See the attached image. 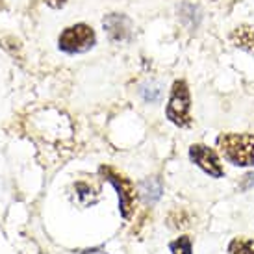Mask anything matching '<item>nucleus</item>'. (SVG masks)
<instances>
[{
    "mask_svg": "<svg viewBox=\"0 0 254 254\" xmlns=\"http://www.w3.org/2000/svg\"><path fill=\"white\" fill-rule=\"evenodd\" d=\"M217 145L226 162L236 167H254V135L253 134H221Z\"/></svg>",
    "mask_w": 254,
    "mask_h": 254,
    "instance_id": "nucleus-1",
    "label": "nucleus"
},
{
    "mask_svg": "<svg viewBox=\"0 0 254 254\" xmlns=\"http://www.w3.org/2000/svg\"><path fill=\"white\" fill-rule=\"evenodd\" d=\"M191 95L190 87L186 80H175V84L171 87L169 102H167V119L180 128H186L191 125Z\"/></svg>",
    "mask_w": 254,
    "mask_h": 254,
    "instance_id": "nucleus-2",
    "label": "nucleus"
},
{
    "mask_svg": "<svg viewBox=\"0 0 254 254\" xmlns=\"http://www.w3.org/2000/svg\"><path fill=\"white\" fill-rule=\"evenodd\" d=\"M95 41H97L95 30L84 22H80V24L69 26L62 32V36L58 39V47L67 54H82V52L93 49Z\"/></svg>",
    "mask_w": 254,
    "mask_h": 254,
    "instance_id": "nucleus-3",
    "label": "nucleus"
},
{
    "mask_svg": "<svg viewBox=\"0 0 254 254\" xmlns=\"http://www.w3.org/2000/svg\"><path fill=\"white\" fill-rule=\"evenodd\" d=\"M100 175H104L108 182L112 184L117 195H119V210L121 215L125 219H130V213H132V206H134L135 200V190H134V184L130 182L128 178H125L123 175L115 173L110 167H100Z\"/></svg>",
    "mask_w": 254,
    "mask_h": 254,
    "instance_id": "nucleus-4",
    "label": "nucleus"
},
{
    "mask_svg": "<svg viewBox=\"0 0 254 254\" xmlns=\"http://www.w3.org/2000/svg\"><path fill=\"white\" fill-rule=\"evenodd\" d=\"M190 160L198 169H202L206 175L213 178H221L225 175V169L221 165L217 152L213 148L206 147V145H191L190 147Z\"/></svg>",
    "mask_w": 254,
    "mask_h": 254,
    "instance_id": "nucleus-5",
    "label": "nucleus"
},
{
    "mask_svg": "<svg viewBox=\"0 0 254 254\" xmlns=\"http://www.w3.org/2000/svg\"><path fill=\"white\" fill-rule=\"evenodd\" d=\"M102 26L106 30L110 41L121 43L130 37V19L123 13H110L104 17Z\"/></svg>",
    "mask_w": 254,
    "mask_h": 254,
    "instance_id": "nucleus-6",
    "label": "nucleus"
},
{
    "mask_svg": "<svg viewBox=\"0 0 254 254\" xmlns=\"http://www.w3.org/2000/svg\"><path fill=\"white\" fill-rule=\"evenodd\" d=\"M230 41L236 49L254 54V30L249 24H241L238 28H234L232 34H230Z\"/></svg>",
    "mask_w": 254,
    "mask_h": 254,
    "instance_id": "nucleus-7",
    "label": "nucleus"
},
{
    "mask_svg": "<svg viewBox=\"0 0 254 254\" xmlns=\"http://www.w3.org/2000/svg\"><path fill=\"white\" fill-rule=\"evenodd\" d=\"M139 193H141V198L147 202V204H154L160 200L163 193V184L160 178H145L141 184H139Z\"/></svg>",
    "mask_w": 254,
    "mask_h": 254,
    "instance_id": "nucleus-8",
    "label": "nucleus"
},
{
    "mask_svg": "<svg viewBox=\"0 0 254 254\" xmlns=\"http://www.w3.org/2000/svg\"><path fill=\"white\" fill-rule=\"evenodd\" d=\"M228 254H254V241L249 238H234L228 245Z\"/></svg>",
    "mask_w": 254,
    "mask_h": 254,
    "instance_id": "nucleus-9",
    "label": "nucleus"
},
{
    "mask_svg": "<svg viewBox=\"0 0 254 254\" xmlns=\"http://www.w3.org/2000/svg\"><path fill=\"white\" fill-rule=\"evenodd\" d=\"M162 95H163V89H162V85L160 84L150 82V84L141 85V97H143L145 102H150V104L160 102V100H162Z\"/></svg>",
    "mask_w": 254,
    "mask_h": 254,
    "instance_id": "nucleus-10",
    "label": "nucleus"
},
{
    "mask_svg": "<svg viewBox=\"0 0 254 254\" xmlns=\"http://www.w3.org/2000/svg\"><path fill=\"white\" fill-rule=\"evenodd\" d=\"M169 249L173 254H193V247H191L190 236H180L178 240L171 241Z\"/></svg>",
    "mask_w": 254,
    "mask_h": 254,
    "instance_id": "nucleus-11",
    "label": "nucleus"
},
{
    "mask_svg": "<svg viewBox=\"0 0 254 254\" xmlns=\"http://www.w3.org/2000/svg\"><path fill=\"white\" fill-rule=\"evenodd\" d=\"M180 19L182 21H190L191 26H197L198 19H200V15H198V9L193 4H182V7H180Z\"/></svg>",
    "mask_w": 254,
    "mask_h": 254,
    "instance_id": "nucleus-12",
    "label": "nucleus"
},
{
    "mask_svg": "<svg viewBox=\"0 0 254 254\" xmlns=\"http://www.w3.org/2000/svg\"><path fill=\"white\" fill-rule=\"evenodd\" d=\"M251 188H254V173H249V175H245V177H243V180H241V184H240L241 191H247V190H251Z\"/></svg>",
    "mask_w": 254,
    "mask_h": 254,
    "instance_id": "nucleus-13",
    "label": "nucleus"
},
{
    "mask_svg": "<svg viewBox=\"0 0 254 254\" xmlns=\"http://www.w3.org/2000/svg\"><path fill=\"white\" fill-rule=\"evenodd\" d=\"M65 2H67V0H45V4H47V6H50V7H54V9L64 7Z\"/></svg>",
    "mask_w": 254,
    "mask_h": 254,
    "instance_id": "nucleus-14",
    "label": "nucleus"
}]
</instances>
